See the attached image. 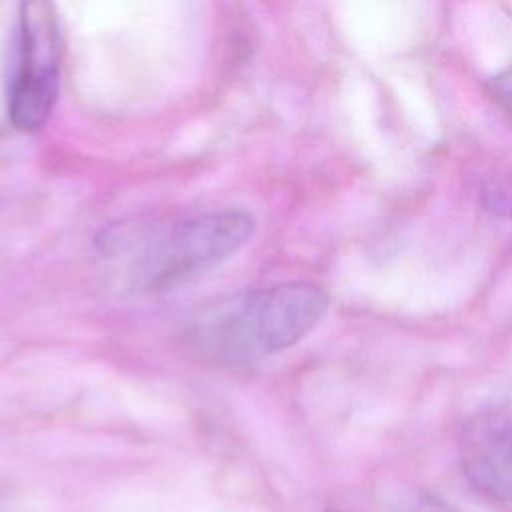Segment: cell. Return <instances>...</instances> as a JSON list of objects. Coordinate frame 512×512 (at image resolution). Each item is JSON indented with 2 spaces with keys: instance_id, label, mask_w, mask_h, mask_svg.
<instances>
[{
  "instance_id": "1",
  "label": "cell",
  "mask_w": 512,
  "mask_h": 512,
  "mask_svg": "<svg viewBox=\"0 0 512 512\" xmlns=\"http://www.w3.org/2000/svg\"><path fill=\"white\" fill-rule=\"evenodd\" d=\"M328 292L306 280L244 290L204 306L186 330L188 346L220 366L264 360L304 340L328 312Z\"/></svg>"
},
{
  "instance_id": "6",
  "label": "cell",
  "mask_w": 512,
  "mask_h": 512,
  "mask_svg": "<svg viewBox=\"0 0 512 512\" xmlns=\"http://www.w3.org/2000/svg\"><path fill=\"white\" fill-rule=\"evenodd\" d=\"M490 94L512 114V66L490 80Z\"/></svg>"
},
{
  "instance_id": "5",
  "label": "cell",
  "mask_w": 512,
  "mask_h": 512,
  "mask_svg": "<svg viewBox=\"0 0 512 512\" xmlns=\"http://www.w3.org/2000/svg\"><path fill=\"white\" fill-rule=\"evenodd\" d=\"M386 512H464L446 498L418 486L394 490L386 500Z\"/></svg>"
},
{
  "instance_id": "4",
  "label": "cell",
  "mask_w": 512,
  "mask_h": 512,
  "mask_svg": "<svg viewBox=\"0 0 512 512\" xmlns=\"http://www.w3.org/2000/svg\"><path fill=\"white\" fill-rule=\"evenodd\" d=\"M462 470L484 496L512 504V412L478 414L464 430Z\"/></svg>"
},
{
  "instance_id": "2",
  "label": "cell",
  "mask_w": 512,
  "mask_h": 512,
  "mask_svg": "<svg viewBox=\"0 0 512 512\" xmlns=\"http://www.w3.org/2000/svg\"><path fill=\"white\" fill-rule=\"evenodd\" d=\"M254 228L250 212L226 208L172 224H116L100 232L98 246L106 254L130 252V292L162 294L232 258L252 238Z\"/></svg>"
},
{
  "instance_id": "3",
  "label": "cell",
  "mask_w": 512,
  "mask_h": 512,
  "mask_svg": "<svg viewBox=\"0 0 512 512\" xmlns=\"http://www.w3.org/2000/svg\"><path fill=\"white\" fill-rule=\"evenodd\" d=\"M20 66L10 90V120L22 132L40 130L56 102L60 36L52 0H22Z\"/></svg>"
},
{
  "instance_id": "7",
  "label": "cell",
  "mask_w": 512,
  "mask_h": 512,
  "mask_svg": "<svg viewBox=\"0 0 512 512\" xmlns=\"http://www.w3.org/2000/svg\"><path fill=\"white\" fill-rule=\"evenodd\" d=\"M324 512H346V510H336V508H330V510H324Z\"/></svg>"
}]
</instances>
